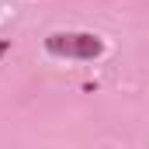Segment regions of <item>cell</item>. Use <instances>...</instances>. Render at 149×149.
Instances as JSON below:
<instances>
[{
	"label": "cell",
	"instance_id": "cell-1",
	"mask_svg": "<svg viewBox=\"0 0 149 149\" xmlns=\"http://www.w3.org/2000/svg\"><path fill=\"white\" fill-rule=\"evenodd\" d=\"M45 52L59 59H97L104 52V38L90 31H52L45 38Z\"/></svg>",
	"mask_w": 149,
	"mask_h": 149
},
{
	"label": "cell",
	"instance_id": "cell-2",
	"mask_svg": "<svg viewBox=\"0 0 149 149\" xmlns=\"http://www.w3.org/2000/svg\"><path fill=\"white\" fill-rule=\"evenodd\" d=\"M3 52H10V38H0V56Z\"/></svg>",
	"mask_w": 149,
	"mask_h": 149
}]
</instances>
